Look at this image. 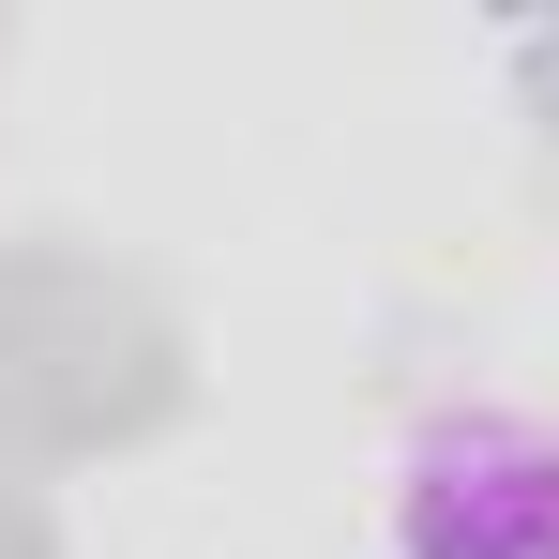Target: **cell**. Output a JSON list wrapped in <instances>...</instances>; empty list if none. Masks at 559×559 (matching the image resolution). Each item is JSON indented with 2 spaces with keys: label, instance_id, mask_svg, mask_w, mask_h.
<instances>
[{
  "label": "cell",
  "instance_id": "1",
  "mask_svg": "<svg viewBox=\"0 0 559 559\" xmlns=\"http://www.w3.org/2000/svg\"><path fill=\"white\" fill-rule=\"evenodd\" d=\"M393 559H559V424L545 408H439L393 454Z\"/></svg>",
  "mask_w": 559,
  "mask_h": 559
}]
</instances>
